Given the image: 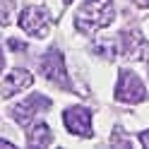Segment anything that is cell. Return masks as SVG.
<instances>
[{
    "label": "cell",
    "instance_id": "cell-1",
    "mask_svg": "<svg viewBox=\"0 0 149 149\" xmlns=\"http://www.w3.org/2000/svg\"><path fill=\"white\" fill-rule=\"evenodd\" d=\"M113 22V0H87L74 15L77 31H96Z\"/></svg>",
    "mask_w": 149,
    "mask_h": 149
},
{
    "label": "cell",
    "instance_id": "cell-2",
    "mask_svg": "<svg viewBox=\"0 0 149 149\" xmlns=\"http://www.w3.org/2000/svg\"><path fill=\"white\" fill-rule=\"evenodd\" d=\"M116 99L123 104H142L147 99V89L139 82V77L130 70H120V79H118V89H116Z\"/></svg>",
    "mask_w": 149,
    "mask_h": 149
},
{
    "label": "cell",
    "instance_id": "cell-3",
    "mask_svg": "<svg viewBox=\"0 0 149 149\" xmlns=\"http://www.w3.org/2000/svg\"><path fill=\"white\" fill-rule=\"evenodd\" d=\"M39 70H41V74L48 82H53V84H58V87H63L65 91L70 89V77H68V70H65V65H63V55H60V51H48L41 58V63H39Z\"/></svg>",
    "mask_w": 149,
    "mask_h": 149
},
{
    "label": "cell",
    "instance_id": "cell-4",
    "mask_svg": "<svg viewBox=\"0 0 149 149\" xmlns=\"http://www.w3.org/2000/svg\"><path fill=\"white\" fill-rule=\"evenodd\" d=\"M65 127L70 130L72 135H79V137H91V111L84 106H72L65 111Z\"/></svg>",
    "mask_w": 149,
    "mask_h": 149
},
{
    "label": "cell",
    "instance_id": "cell-5",
    "mask_svg": "<svg viewBox=\"0 0 149 149\" xmlns=\"http://www.w3.org/2000/svg\"><path fill=\"white\" fill-rule=\"evenodd\" d=\"M19 26L26 34L43 39V36L48 34V15H46L43 7H26L19 15Z\"/></svg>",
    "mask_w": 149,
    "mask_h": 149
},
{
    "label": "cell",
    "instance_id": "cell-6",
    "mask_svg": "<svg viewBox=\"0 0 149 149\" xmlns=\"http://www.w3.org/2000/svg\"><path fill=\"white\" fill-rule=\"evenodd\" d=\"M48 106H51V99H46V96H41V94H31L26 101H22V104L15 106L12 118H15L19 125H26L36 113H39V111H46Z\"/></svg>",
    "mask_w": 149,
    "mask_h": 149
},
{
    "label": "cell",
    "instance_id": "cell-7",
    "mask_svg": "<svg viewBox=\"0 0 149 149\" xmlns=\"http://www.w3.org/2000/svg\"><path fill=\"white\" fill-rule=\"evenodd\" d=\"M31 82H34V77H31V72H29V70L17 68V70H12L10 74H7V79L0 84V96H3V99H10L12 94H17V91L26 89Z\"/></svg>",
    "mask_w": 149,
    "mask_h": 149
},
{
    "label": "cell",
    "instance_id": "cell-8",
    "mask_svg": "<svg viewBox=\"0 0 149 149\" xmlns=\"http://www.w3.org/2000/svg\"><path fill=\"white\" fill-rule=\"evenodd\" d=\"M123 51H125V55L127 58H132V60H144V58H149V43L144 41V36L139 34V31H123Z\"/></svg>",
    "mask_w": 149,
    "mask_h": 149
},
{
    "label": "cell",
    "instance_id": "cell-9",
    "mask_svg": "<svg viewBox=\"0 0 149 149\" xmlns=\"http://www.w3.org/2000/svg\"><path fill=\"white\" fill-rule=\"evenodd\" d=\"M53 142V132L46 123H36L29 132V144L31 147H48Z\"/></svg>",
    "mask_w": 149,
    "mask_h": 149
},
{
    "label": "cell",
    "instance_id": "cell-10",
    "mask_svg": "<svg viewBox=\"0 0 149 149\" xmlns=\"http://www.w3.org/2000/svg\"><path fill=\"white\" fill-rule=\"evenodd\" d=\"M10 10H12V0H0V24L10 22Z\"/></svg>",
    "mask_w": 149,
    "mask_h": 149
},
{
    "label": "cell",
    "instance_id": "cell-11",
    "mask_svg": "<svg viewBox=\"0 0 149 149\" xmlns=\"http://www.w3.org/2000/svg\"><path fill=\"white\" fill-rule=\"evenodd\" d=\"M7 46H10L12 51H24V48H26V46H24L22 41H17V39H10V41H7Z\"/></svg>",
    "mask_w": 149,
    "mask_h": 149
},
{
    "label": "cell",
    "instance_id": "cell-12",
    "mask_svg": "<svg viewBox=\"0 0 149 149\" xmlns=\"http://www.w3.org/2000/svg\"><path fill=\"white\" fill-rule=\"evenodd\" d=\"M139 142H142L144 147H149V130L147 132H139Z\"/></svg>",
    "mask_w": 149,
    "mask_h": 149
},
{
    "label": "cell",
    "instance_id": "cell-13",
    "mask_svg": "<svg viewBox=\"0 0 149 149\" xmlns=\"http://www.w3.org/2000/svg\"><path fill=\"white\" fill-rule=\"evenodd\" d=\"M132 3H135V5H139V7H147V10H149V0H132Z\"/></svg>",
    "mask_w": 149,
    "mask_h": 149
},
{
    "label": "cell",
    "instance_id": "cell-14",
    "mask_svg": "<svg viewBox=\"0 0 149 149\" xmlns=\"http://www.w3.org/2000/svg\"><path fill=\"white\" fill-rule=\"evenodd\" d=\"M0 147H12V142H7V139H0Z\"/></svg>",
    "mask_w": 149,
    "mask_h": 149
},
{
    "label": "cell",
    "instance_id": "cell-15",
    "mask_svg": "<svg viewBox=\"0 0 149 149\" xmlns=\"http://www.w3.org/2000/svg\"><path fill=\"white\" fill-rule=\"evenodd\" d=\"M3 65H5V58H3V53H0V70H3Z\"/></svg>",
    "mask_w": 149,
    "mask_h": 149
}]
</instances>
